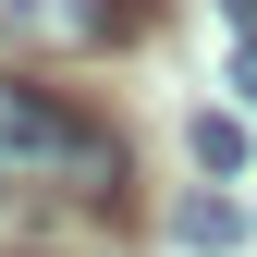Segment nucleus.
Wrapping results in <instances>:
<instances>
[{
  "mask_svg": "<svg viewBox=\"0 0 257 257\" xmlns=\"http://www.w3.org/2000/svg\"><path fill=\"white\" fill-rule=\"evenodd\" d=\"M0 184H49V196H110L122 184V135H98L74 98L0 74Z\"/></svg>",
  "mask_w": 257,
  "mask_h": 257,
  "instance_id": "obj_1",
  "label": "nucleus"
},
{
  "mask_svg": "<svg viewBox=\"0 0 257 257\" xmlns=\"http://www.w3.org/2000/svg\"><path fill=\"white\" fill-rule=\"evenodd\" d=\"M0 25H37V37H110L122 13H98V0H0Z\"/></svg>",
  "mask_w": 257,
  "mask_h": 257,
  "instance_id": "obj_2",
  "label": "nucleus"
},
{
  "mask_svg": "<svg viewBox=\"0 0 257 257\" xmlns=\"http://www.w3.org/2000/svg\"><path fill=\"white\" fill-rule=\"evenodd\" d=\"M172 233L196 245V257H220V245H245V208H233V196H184V208H172Z\"/></svg>",
  "mask_w": 257,
  "mask_h": 257,
  "instance_id": "obj_3",
  "label": "nucleus"
},
{
  "mask_svg": "<svg viewBox=\"0 0 257 257\" xmlns=\"http://www.w3.org/2000/svg\"><path fill=\"white\" fill-rule=\"evenodd\" d=\"M245 147H257V135H245L233 110H196V172H245Z\"/></svg>",
  "mask_w": 257,
  "mask_h": 257,
  "instance_id": "obj_4",
  "label": "nucleus"
},
{
  "mask_svg": "<svg viewBox=\"0 0 257 257\" xmlns=\"http://www.w3.org/2000/svg\"><path fill=\"white\" fill-rule=\"evenodd\" d=\"M233 86H245V98H257V37H245V49H233Z\"/></svg>",
  "mask_w": 257,
  "mask_h": 257,
  "instance_id": "obj_5",
  "label": "nucleus"
},
{
  "mask_svg": "<svg viewBox=\"0 0 257 257\" xmlns=\"http://www.w3.org/2000/svg\"><path fill=\"white\" fill-rule=\"evenodd\" d=\"M220 13H233V25H245V37H257V0H220Z\"/></svg>",
  "mask_w": 257,
  "mask_h": 257,
  "instance_id": "obj_6",
  "label": "nucleus"
}]
</instances>
